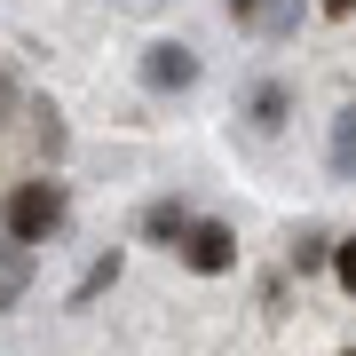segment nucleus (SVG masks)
Returning <instances> with one entry per match:
<instances>
[{
  "mask_svg": "<svg viewBox=\"0 0 356 356\" xmlns=\"http://www.w3.org/2000/svg\"><path fill=\"white\" fill-rule=\"evenodd\" d=\"M229 8V24H261V0H222Z\"/></svg>",
  "mask_w": 356,
  "mask_h": 356,
  "instance_id": "nucleus-12",
  "label": "nucleus"
},
{
  "mask_svg": "<svg viewBox=\"0 0 356 356\" xmlns=\"http://www.w3.org/2000/svg\"><path fill=\"white\" fill-rule=\"evenodd\" d=\"M8 111H16V79L0 72V127H8Z\"/></svg>",
  "mask_w": 356,
  "mask_h": 356,
  "instance_id": "nucleus-13",
  "label": "nucleus"
},
{
  "mask_svg": "<svg viewBox=\"0 0 356 356\" xmlns=\"http://www.w3.org/2000/svg\"><path fill=\"white\" fill-rule=\"evenodd\" d=\"M245 127H254L261 143L293 127V88L285 79H254V88H245Z\"/></svg>",
  "mask_w": 356,
  "mask_h": 356,
  "instance_id": "nucleus-4",
  "label": "nucleus"
},
{
  "mask_svg": "<svg viewBox=\"0 0 356 356\" xmlns=\"http://www.w3.org/2000/svg\"><path fill=\"white\" fill-rule=\"evenodd\" d=\"M64 214H72V191L56 175H32V182H16V191L0 198V238L24 245V254H40V245L64 229Z\"/></svg>",
  "mask_w": 356,
  "mask_h": 356,
  "instance_id": "nucleus-1",
  "label": "nucleus"
},
{
  "mask_svg": "<svg viewBox=\"0 0 356 356\" xmlns=\"http://www.w3.org/2000/svg\"><path fill=\"white\" fill-rule=\"evenodd\" d=\"M175 254H182V269H191V277H222V269H238V229L214 222V214H206V222L191 214V229H182Z\"/></svg>",
  "mask_w": 356,
  "mask_h": 356,
  "instance_id": "nucleus-2",
  "label": "nucleus"
},
{
  "mask_svg": "<svg viewBox=\"0 0 356 356\" xmlns=\"http://www.w3.org/2000/svg\"><path fill=\"white\" fill-rule=\"evenodd\" d=\"M332 175L356 182V103H341V111H332Z\"/></svg>",
  "mask_w": 356,
  "mask_h": 356,
  "instance_id": "nucleus-7",
  "label": "nucleus"
},
{
  "mask_svg": "<svg viewBox=\"0 0 356 356\" xmlns=\"http://www.w3.org/2000/svg\"><path fill=\"white\" fill-rule=\"evenodd\" d=\"M24 285H32V254L24 245H0V309L24 301Z\"/></svg>",
  "mask_w": 356,
  "mask_h": 356,
  "instance_id": "nucleus-8",
  "label": "nucleus"
},
{
  "mask_svg": "<svg viewBox=\"0 0 356 356\" xmlns=\"http://www.w3.org/2000/svg\"><path fill=\"white\" fill-rule=\"evenodd\" d=\"M143 88L151 95H191L198 88V48L191 40H151L143 48Z\"/></svg>",
  "mask_w": 356,
  "mask_h": 356,
  "instance_id": "nucleus-3",
  "label": "nucleus"
},
{
  "mask_svg": "<svg viewBox=\"0 0 356 356\" xmlns=\"http://www.w3.org/2000/svg\"><path fill=\"white\" fill-rule=\"evenodd\" d=\"M182 229H191V206H182V198H151V206H143V245H166V254H175Z\"/></svg>",
  "mask_w": 356,
  "mask_h": 356,
  "instance_id": "nucleus-5",
  "label": "nucleus"
},
{
  "mask_svg": "<svg viewBox=\"0 0 356 356\" xmlns=\"http://www.w3.org/2000/svg\"><path fill=\"white\" fill-rule=\"evenodd\" d=\"M0 245H8V238H0Z\"/></svg>",
  "mask_w": 356,
  "mask_h": 356,
  "instance_id": "nucleus-16",
  "label": "nucleus"
},
{
  "mask_svg": "<svg viewBox=\"0 0 356 356\" xmlns=\"http://www.w3.org/2000/svg\"><path fill=\"white\" fill-rule=\"evenodd\" d=\"M293 269H301V277L332 269V229H301V238H293Z\"/></svg>",
  "mask_w": 356,
  "mask_h": 356,
  "instance_id": "nucleus-9",
  "label": "nucleus"
},
{
  "mask_svg": "<svg viewBox=\"0 0 356 356\" xmlns=\"http://www.w3.org/2000/svg\"><path fill=\"white\" fill-rule=\"evenodd\" d=\"M325 16H332V24H341V16H356V0H325Z\"/></svg>",
  "mask_w": 356,
  "mask_h": 356,
  "instance_id": "nucleus-14",
  "label": "nucleus"
},
{
  "mask_svg": "<svg viewBox=\"0 0 356 356\" xmlns=\"http://www.w3.org/2000/svg\"><path fill=\"white\" fill-rule=\"evenodd\" d=\"M332 277H341V293L356 301V238H332Z\"/></svg>",
  "mask_w": 356,
  "mask_h": 356,
  "instance_id": "nucleus-10",
  "label": "nucleus"
},
{
  "mask_svg": "<svg viewBox=\"0 0 356 356\" xmlns=\"http://www.w3.org/2000/svg\"><path fill=\"white\" fill-rule=\"evenodd\" d=\"M119 269H127V254H119V245H111V254H95L88 269H79V285H72V309H88V301H103V293L119 285Z\"/></svg>",
  "mask_w": 356,
  "mask_h": 356,
  "instance_id": "nucleus-6",
  "label": "nucleus"
},
{
  "mask_svg": "<svg viewBox=\"0 0 356 356\" xmlns=\"http://www.w3.org/2000/svg\"><path fill=\"white\" fill-rule=\"evenodd\" d=\"M341 356H356V348H341Z\"/></svg>",
  "mask_w": 356,
  "mask_h": 356,
  "instance_id": "nucleus-15",
  "label": "nucleus"
},
{
  "mask_svg": "<svg viewBox=\"0 0 356 356\" xmlns=\"http://www.w3.org/2000/svg\"><path fill=\"white\" fill-rule=\"evenodd\" d=\"M40 151H48V159H64V119H56V103L40 111Z\"/></svg>",
  "mask_w": 356,
  "mask_h": 356,
  "instance_id": "nucleus-11",
  "label": "nucleus"
}]
</instances>
